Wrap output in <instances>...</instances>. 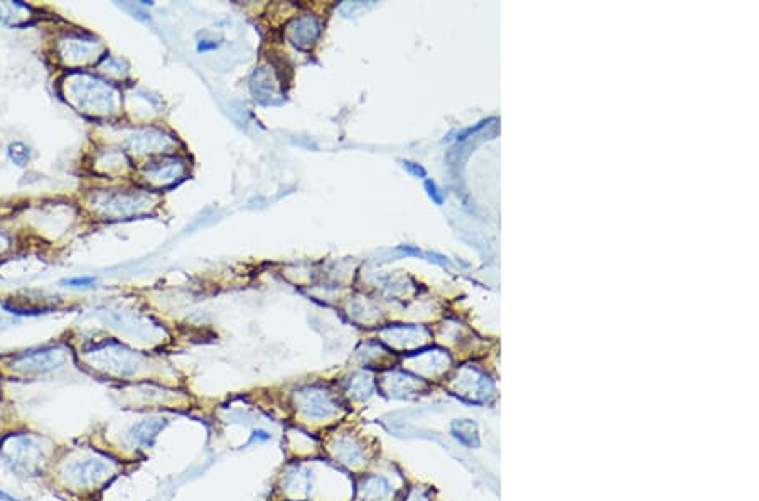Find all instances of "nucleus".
Listing matches in <instances>:
<instances>
[{
  "instance_id": "nucleus-5",
  "label": "nucleus",
  "mask_w": 759,
  "mask_h": 501,
  "mask_svg": "<svg viewBox=\"0 0 759 501\" xmlns=\"http://www.w3.org/2000/svg\"><path fill=\"white\" fill-rule=\"evenodd\" d=\"M363 501H394L395 489L387 478L368 476L358 488Z\"/></svg>"
},
{
  "instance_id": "nucleus-10",
  "label": "nucleus",
  "mask_w": 759,
  "mask_h": 501,
  "mask_svg": "<svg viewBox=\"0 0 759 501\" xmlns=\"http://www.w3.org/2000/svg\"><path fill=\"white\" fill-rule=\"evenodd\" d=\"M61 284H66L70 287H92L97 284V279L95 277H76V279H68V281H63Z\"/></svg>"
},
{
  "instance_id": "nucleus-4",
  "label": "nucleus",
  "mask_w": 759,
  "mask_h": 501,
  "mask_svg": "<svg viewBox=\"0 0 759 501\" xmlns=\"http://www.w3.org/2000/svg\"><path fill=\"white\" fill-rule=\"evenodd\" d=\"M296 410L304 419H312L314 422L328 420L339 415V402L329 391L309 388L306 391H299L296 397Z\"/></svg>"
},
{
  "instance_id": "nucleus-7",
  "label": "nucleus",
  "mask_w": 759,
  "mask_h": 501,
  "mask_svg": "<svg viewBox=\"0 0 759 501\" xmlns=\"http://www.w3.org/2000/svg\"><path fill=\"white\" fill-rule=\"evenodd\" d=\"M452 435L461 442V444L473 446L478 444V427L473 420L469 419H461L456 420L452 424Z\"/></svg>"
},
{
  "instance_id": "nucleus-14",
  "label": "nucleus",
  "mask_w": 759,
  "mask_h": 501,
  "mask_svg": "<svg viewBox=\"0 0 759 501\" xmlns=\"http://www.w3.org/2000/svg\"><path fill=\"white\" fill-rule=\"evenodd\" d=\"M0 501H19V500L14 498L12 495H9V493H5V491H2V489H0Z\"/></svg>"
},
{
  "instance_id": "nucleus-1",
  "label": "nucleus",
  "mask_w": 759,
  "mask_h": 501,
  "mask_svg": "<svg viewBox=\"0 0 759 501\" xmlns=\"http://www.w3.org/2000/svg\"><path fill=\"white\" fill-rule=\"evenodd\" d=\"M120 464L107 454L95 449H76L66 454L56 466L64 486L79 493H92L101 489L118 474Z\"/></svg>"
},
{
  "instance_id": "nucleus-6",
  "label": "nucleus",
  "mask_w": 759,
  "mask_h": 501,
  "mask_svg": "<svg viewBox=\"0 0 759 501\" xmlns=\"http://www.w3.org/2000/svg\"><path fill=\"white\" fill-rule=\"evenodd\" d=\"M167 420L161 419V417H154V419H145L142 422L136 424L129 432V437L132 439L133 444L140 446V448H151L154 439L157 437L159 432L166 427Z\"/></svg>"
},
{
  "instance_id": "nucleus-9",
  "label": "nucleus",
  "mask_w": 759,
  "mask_h": 501,
  "mask_svg": "<svg viewBox=\"0 0 759 501\" xmlns=\"http://www.w3.org/2000/svg\"><path fill=\"white\" fill-rule=\"evenodd\" d=\"M9 157L16 166L24 167L31 161V149L23 142H14L9 145Z\"/></svg>"
},
{
  "instance_id": "nucleus-3",
  "label": "nucleus",
  "mask_w": 759,
  "mask_h": 501,
  "mask_svg": "<svg viewBox=\"0 0 759 501\" xmlns=\"http://www.w3.org/2000/svg\"><path fill=\"white\" fill-rule=\"evenodd\" d=\"M68 363V350L64 346H49L42 350L29 351L12 359V370L21 376H39L54 370L63 368Z\"/></svg>"
},
{
  "instance_id": "nucleus-2",
  "label": "nucleus",
  "mask_w": 759,
  "mask_h": 501,
  "mask_svg": "<svg viewBox=\"0 0 759 501\" xmlns=\"http://www.w3.org/2000/svg\"><path fill=\"white\" fill-rule=\"evenodd\" d=\"M54 456V446L34 432H12L0 441V459L23 476H39Z\"/></svg>"
},
{
  "instance_id": "nucleus-12",
  "label": "nucleus",
  "mask_w": 759,
  "mask_h": 501,
  "mask_svg": "<svg viewBox=\"0 0 759 501\" xmlns=\"http://www.w3.org/2000/svg\"><path fill=\"white\" fill-rule=\"evenodd\" d=\"M218 49V44L213 41H201L198 44V53H206V51H214Z\"/></svg>"
},
{
  "instance_id": "nucleus-13",
  "label": "nucleus",
  "mask_w": 759,
  "mask_h": 501,
  "mask_svg": "<svg viewBox=\"0 0 759 501\" xmlns=\"http://www.w3.org/2000/svg\"><path fill=\"white\" fill-rule=\"evenodd\" d=\"M270 439V434H267L265 431H253L252 432V441H268Z\"/></svg>"
},
{
  "instance_id": "nucleus-8",
  "label": "nucleus",
  "mask_w": 759,
  "mask_h": 501,
  "mask_svg": "<svg viewBox=\"0 0 759 501\" xmlns=\"http://www.w3.org/2000/svg\"><path fill=\"white\" fill-rule=\"evenodd\" d=\"M339 448H336V457H339V463L348 464V466H355V464L361 463V459L365 457V451L361 448L355 444L353 441H339L337 442Z\"/></svg>"
},
{
  "instance_id": "nucleus-11",
  "label": "nucleus",
  "mask_w": 759,
  "mask_h": 501,
  "mask_svg": "<svg viewBox=\"0 0 759 501\" xmlns=\"http://www.w3.org/2000/svg\"><path fill=\"white\" fill-rule=\"evenodd\" d=\"M404 501H432L430 496H428V493L424 491V489H413L412 493H410L409 496Z\"/></svg>"
}]
</instances>
